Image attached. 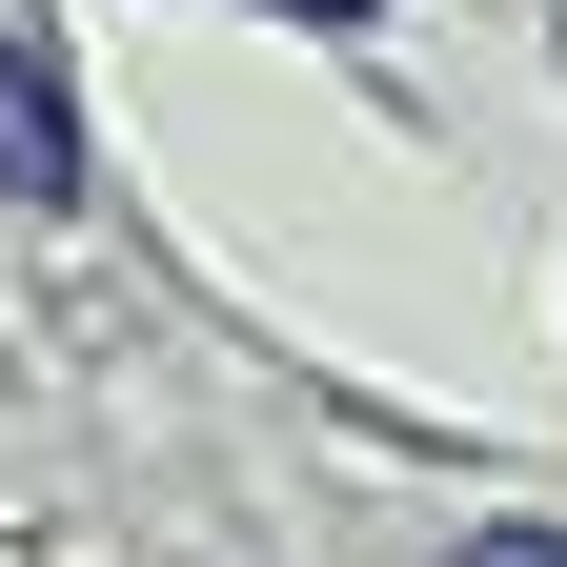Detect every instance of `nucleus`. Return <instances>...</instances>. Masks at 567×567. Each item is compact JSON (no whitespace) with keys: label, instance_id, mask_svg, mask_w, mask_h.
Segmentation results:
<instances>
[{"label":"nucleus","instance_id":"nucleus-1","mask_svg":"<svg viewBox=\"0 0 567 567\" xmlns=\"http://www.w3.org/2000/svg\"><path fill=\"white\" fill-rule=\"evenodd\" d=\"M0 183H21V203L82 183V122H61V82H41V41H21V21H0Z\"/></svg>","mask_w":567,"mask_h":567},{"label":"nucleus","instance_id":"nucleus-2","mask_svg":"<svg viewBox=\"0 0 567 567\" xmlns=\"http://www.w3.org/2000/svg\"><path fill=\"white\" fill-rule=\"evenodd\" d=\"M446 567H567V527H466Z\"/></svg>","mask_w":567,"mask_h":567},{"label":"nucleus","instance_id":"nucleus-3","mask_svg":"<svg viewBox=\"0 0 567 567\" xmlns=\"http://www.w3.org/2000/svg\"><path fill=\"white\" fill-rule=\"evenodd\" d=\"M305 21H344V0H305Z\"/></svg>","mask_w":567,"mask_h":567}]
</instances>
